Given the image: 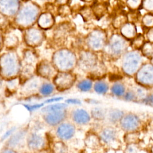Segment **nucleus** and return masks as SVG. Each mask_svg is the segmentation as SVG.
Segmentation results:
<instances>
[{
    "instance_id": "obj_13",
    "label": "nucleus",
    "mask_w": 153,
    "mask_h": 153,
    "mask_svg": "<svg viewBox=\"0 0 153 153\" xmlns=\"http://www.w3.org/2000/svg\"><path fill=\"white\" fill-rule=\"evenodd\" d=\"M56 136L63 141L71 139L76 133V126L72 121H64L56 126Z\"/></svg>"
},
{
    "instance_id": "obj_30",
    "label": "nucleus",
    "mask_w": 153,
    "mask_h": 153,
    "mask_svg": "<svg viewBox=\"0 0 153 153\" xmlns=\"http://www.w3.org/2000/svg\"><path fill=\"white\" fill-rule=\"evenodd\" d=\"M68 104L66 103H56L48 105L45 106H42L41 108V112L42 113L48 112L51 111H57V110H61L67 109Z\"/></svg>"
},
{
    "instance_id": "obj_19",
    "label": "nucleus",
    "mask_w": 153,
    "mask_h": 153,
    "mask_svg": "<svg viewBox=\"0 0 153 153\" xmlns=\"http://www.w3.org/2000/svg\"><path fill=\"white\" fill-rule=\"evenodd\" d=\"M120 34L126 40L130 42L137 35V29L134 22L128 21L120 28Z\"/></svg>"
},
{
    "instance_id": "obj_39",
    "label": "nucleus",
    "mask_w": 153,
    "mask_h": 153,
    "mask_svg": "<svg viewBox=\"0 0 153 153\" xmlns=\"http://www.w3.org/2000/svg\"><path fill=\"white\" fill-rule=\"evenodd\" d=\"M58 11L60 15L65 17L70 15L71 14L72 10L68 4H65L63 5H59Z\"/></svg>"
},
{
    "instance_id": "obj_3",
    "label": "nucleus",
    "mask_w": 153,
    "mask_h": 153,
    "mask_svg": "<svg viewBox=\"0 0 153 153\" xmlns=\"http://www.w3.org/2000/svg\"><path fill=\"white\" fill-rule=\"evenodd\" d=\"M130 42L120 33H113L108 38L106 44L103 51L111 59H118L128 50Z\"/></svg>"
},
{
    "instance_id": "obj_15",
    "label": "nucleus",
    "mask_w": 153,
    "mask_h": 153,
    "mask_svg": "<svg viewBox=\"0 0 153 153\" xmlns=\"http://www.w3.org/2000/svg\"><path fill=\"white\" fill-rule=\"evenodd\" d=\"M46 142V139L42 134L36 132L30 133L27 139L28 148L33 151H41L45 149Z\"/></svg>"
},
{
    "instance_id": "obj_8",
    "label": "nucleus",
    "mask_w": 153,
    "mask_h": 153,
    "mask_svg": "<svg viewBox=\"0 0 153 153\" xmlns=\"http://www.w3.org/2000/svg\"><path fill=\"white\" fill-rule=\"evenodd\" d=\"M76 76L73 72H58L52 79L55 89L63 92L71 89L75 84Z\"/></svg>"
},
{
    "instance_id": "obj_24",
    "label": "nucleus",
    "mask_w": 153,
    "mask_h": 153,
    "mask_svg": "<svg viewBox=\"0 0 153 153\" xmlns=\"http://www.w3.org/2000/svg\"><path fill=\"white\" fill-rule=\"evenodd\" d=\"M94 91L99 94H105L109 90V86L107 82L102 79H98L93 85Z\"/></svg>"
},
{
    "instance_id": "obj_18",
    "label": "nucleus",
    "mask_w": 153,
    "mask_h": 153,
    "mask_svg": "<svg viewBox=\"0 0 153 153\" xmlns=\"http://www.w3.org/2000/svg\"><path fill=\"white\" fill-rule=\"evenodd\" d=\"M84 145L91 150H98L102 146V142L99 134L92 131L86 133L84 139Z\"/></svg>"
},
{
    "instance_id": "obj_9",
    "label": "nucleus",
    "mask_w": 153,
    "mask_h": 153,
    "mask_svg": "<svg viewBox=\"0 0 153 153\" xmlns=\"http://www.w3.org/2000/svg\"><path fill=\"white\" fill-rule=\"evenodd\" d=\"M121 129L125 133L139 131L142 126L140 117L133 112L124 113L118 123Z\"/></svg>"
},
{
    "instance_id": "obj_6",
    "label": "nucleus",
    "mask_w": 153,
    "mask_h": 153,
    "mask_svg": "<svg viewBox=\"0 0 153 153\" xmlns=\"http://www.w3.org/2000/svg\"><path fill=\"white\" fill-rule=\"evenodd\" d=\"M77 56V66L88 74L93 72L100 63L97 53L88 49L81 50Z\"/></svg>"
},
{
    "instance_id": "obj_22",
    "label": "nucleus",
    "mask_w": 153,
    "mask_h": 153,
    "mask_svg": "<svg viewBox=\"0 0 153 153\" xmlns=\"http://www.w3.org/2000/svg\"><path fill=\"white\" fill-rule=\"evenodd\" d=\"M106 109L100 106H96L91 109L90 114L91 118L94 120L97 121H102L106 120Z\"/></svg>"
},
{
    "instance_id": "obj_26",
    "label": "nucleus",
    "mask_w": 153,
    "mask_h": 153,
    "mask_svg": "<svg viewBox=\"0 0 153 153\" xmlns=\"http://www.w3.org/2000/svg\"><path fill=\"white\" fill-rule=\"evenodd\" d=\"M139 51L143 57L152 60L153 57V42L145 41Z\"/></svg>"
},
{
    "instance_id": "obj_20",
    "label": "nucleus",
    "mask_w": 153,
    "mask_h": 153,
    "mask_svg": "<svg viewBox=\"0 0 153 153\" xmlns=\"http://www.w3.org/2000/svg\"><path fill=\"white\" fill-rule=\"evenodd\" d=\"M124 113L118 108H111L107 110L106 119L111 125H116L119 123Z\"/></svg>"
},
{
    "instance_id": "obj_10",
    "label": "nucleus",
    "mask_w": 153,
    "mask_h": 153,
    "mask_svg": "<svg viewBox=\"0 0 153 153\" xmlns=\"http://www.w3.org/2000/svg\"><path fill=\"white\" fill-rule=\"evenodd\" d=\"M46 38L45 31L41 29L35 27L28 28L25 35V39L27 45L32 48L41 46Z\"/></svg>"
},
{
    "instance_id": "obj_53",
    "label": "nucleus",
    "mask_w": 153,
    "mask_h": 153,
    "mask_svg": "<svg viewBox=\"0 0 153 153\" xmlns=\"http://www.w3.org/2000/svg\"><path fill=\"white\" fill-rule=\"evenodd\" d=\"M81 1L84 2H86V3H90V2H94L95 0H81Z\"/></svg>"
},
{
    "instance_id": "obj_42",
    "label": "nucleus",
    "mask_w": 153,
    "mask_h": 153,
    "mask_svg": "<svg viewBox=\"0 0 153 153\" xmlns=\"http://www.w3.org/2000/svg\"><path fill=\"white\" fill-rule=\"evenodd\" d=\"M141 9H143L147 12L153 11V0H143Z\"/></svg>"
},
{
    "instance_id": "obj_44",
    "label": "nucleus",
    "mask_w": 153,
    "mask_h": 153,
    "mask_svg": "<svg viewBox=\"0 0 153 153\" xmlns=\"http://www.w3.org/2000/svg\"><path fill=\"white\" fill-rule=\"evenodd\" d=\"M145 38H146V41L153 42V27L146 29V31L145 32Z\"/></svg>"
},
{
    "instance_id": "obj_5",
    "label": "nucleus",
    "mask_w": 153,
    "mask_h": 153,
    "mask_svg": "<svg viewBox=\"0 0 153 153\" xmlns=\"http://www.w3.org/2000/svg\"><path fill=\"white\" fill-rule=\"evenodd\" d=\"M41 8L33 2H27L20 10L17 16V22L23 27H30L36 23Z\"/></svg>"
},
{
    "instance_id": "obj_50",
    "label": "nucleus",
    "mask_w": 153,
    "mask_h": 153,
    "mask_svg": "<svg viewBox=\"0 0 153 153\" xmlns=\"http://www.w3.org/2000/svg\"><path fill=\"white\" fill-rule=\"evenodd\" d=\"M70 0H55L56 4L59 5H63L65 4H68Z\"/></svg>"
},
{
    "instance_id": "obj_11",
    "label": "nucleus",
    "mask_w": 153,
    "mask_h": 153,
    "mask_svg": "<svg viewBox=\"0 0 153 153\" xmlns=\"http://www.w3.org/2000/svg\"><path fill=\"white\" fill-rule=\"evenodd\" d=\"M102 143H103L116 150V147L118 146V133L115 127L113 126H108L103 127L99 134Z\"/></svg>"
},
{
    "instance_id": "obj_32",
    "label": "nucleus",
    "mask_w": 153,
    "mask_h": 153,
    "mask_svg": "<svg viewBox=\"0 0 153 153\" xmlns=\"http://www.w3.org/2000/svg\"><path fill=\"white\" fill-rule=\"evenodd\" d=\"M146 39L144 34L137 33L136 37L130 42V46L133 48V50H140L141 47L145 42Z\"/></svg>"
},
{
    "instance_id": "obj_35",
    "label": "nucleus",
    "mask_w": 153,
    "mask_h": 153,
    "mask_svg": "<svg viewBox=\"0 0 153 153\" xmlns=\"http://www.w3.org/2000/svg\"><path fill=\"white\" fill-rule=\"evenodd\" d=\"M143 0H126V5L128 10L131 12H136L142 8Z\"/></svg>"
},
{
    "instance_id": "obj_23",
    "label": "nucleus",
    "mask_w": 153,
    "mask_h": 153,
    "mask_svg": "<svg viewBox=\"0 0 153 153\" xmlns=\"http://www.w3.org/2000/svg\"><path fill=\"white\" fill-rule=\"evenodd\" d=\"M55 90L56 89L53 82L48 81L42 82L39 88L38 93L41 96L47 97L51 95Z\"/></svg>"
},
{
    "instance_id": "obj_54",
    "label": "nucleus",
    "mask_w": 153,
    "mask_h": 153,
    "mask_svg": "<svg viewBox=\"0 0 153 153\" xmlns=\"http://www.w3.org/2000/svg\"><path fill=\"white\" fill-rule=\"evenodd\" d=\"M23 1H29V0H23Z\"/></svg>"
},
{
    "instance_id": "obj_4",
    "label": "nucleus",
    "mask_w": 153,
    "mask_h": 153,
    "mask_svg": "<svg viewBox=\"0 0 153 153\" xmlns=\"http://www.w3.org/2000/svg\"><path fill=\"white\" fill-rule=\"evenodd\" d=\"M108 38V35L104 29L95 28L87 35L85 44L88 50L97 53L103 51Z\"/></svg>"
},
{
    "instance_id": "obj_43",
    "label": "nucleus",
    "mask_w": 153,
    "mask_h": 153,
    "mask_svg": "<svg viewBox=\"0 0 153 153\" xmlns=\"http://www.w3.org/2000/svg\"><path fill=\"white\" fill-rule=\"evenodd\" d=\"M23 106L25 107L26 109H27L29 111H34L36 109H38L40 108H42L44 106V103H38V104H34V105H23Z\"/></svg>"
},
{
    "instance_id": "obj_27",
    "label": "nucleus",
    "mask_w": 153,
    "mask_h": 153,
    "mask_svg": "<svg viewBox=\"0 0 153 153\" xmlns=\"http://www.w3.org/2000/svg\"><path fill=\"white\" fill-rule=\"evenodd\" d=\"M51 153H69V148L65 141L59 140L52 143Z\"/></svg>"
},
{
    "instance_id": "obj_14",
    "label": "nucleus",
    "mask_w": 153,
    "mask_h": 153,
    "mask_svg": "<svg viewBox=\"0 0 153 153\" xmlns=\"http://www.w3.org/2000/svg\"><path fill=\"white\" fill-rule=\"evenodd\" d=\"M43 114L42 118L44 122L49 126L56 127L66 120L68 117V110L67 109H65Z\"/></svg>"
},
{
    "instance_id": "obj_21",
    "label": "nucleus",
    "mask_w": 153,
    "mask_h": 153,
    "mask_svg": "<svg viewBox=\"0 0 153 153\" xmlns=\"http://www.w3.org/2000/svg\"><path fill=\"white\" fill-rule=\"evenodd\" d=\"M42 79L39 76L33 77L32 76L30 79H27L25 84V90L30 93H35V91L38 92L39 88L42 83Z\"/></svg>"
},
{
    "instance_id": "obj_52",
    "label": "nucleus",
    "mask_w": 153,
    "mask_h": 153,
    "mask_svg": "<svg viewBox=\"0 0 153 153\" xmlns=\"http://www.w3.org/2000/svg\"><path fill=\"white\" fill-rule=\"evenodd\" d=\"M2 153H16V152L13 151H11V150H7V151H5L4 152H3Z\"/></svg>"
},
{
    "instance_id": "obj_40",
    "label": "nucleus",
    "mask_w": 153,
    "mask_h": 153,
    "mask_svg": "<svg viewBox=\"0 0 153 153\" xmlns=\"http://www.w3.org/2000/svg\"><path fill=\"white\" fill-rule=\"evenodd\" d=\"M124 100L129 102H136V97L135 95V93L133 91V90L129 89V90H126L123 97Z\"/></svg>"
},
{
    "instance_id": "obj_51",
    "label": "nucleus",
    "mask_w": 153,
    "mask_h": 153,
    "mask_svg": "<svg viewBox=\"0 0 153 153\" xmlns=\"http://www.w3.org/2000/svg\"><path fill=\"white\" fill-rule=\"evenodd\" d=\"M115 149H113V148H109L106 151V152L105 151L104 153H115Z\"/></svg>"
},
{
    "instance_id": "obj_12",
    "label": "nucleus",
    "mask_w": 153,
    "mask_h": 153,
    "mask_svg": "<svg viewBox=\"0 0 153 153\" xmlns=\"http://www.w3.org/2000/svg\"><path fill=\"white\" fill-rule=\"evenodd\" d=\"M58 71L51 61L42 60L38 62L35 67V73L37 76L46 80H52Z\"/></svg>"
},
{
    "instance_id": "obj_33",
    "label": "nucleus",
    "mask_w": 153,
    "mask_h": 153,
    "mask_svg": "<svg viewBox=\"0 0 153 153\" xmlns=\"http://www.w3.org/2000/svg\"><path fill=\"white\" fill-rule=\"evenodd\" d=\"M140 133L139 131L125 133L124 135V142L126 144L138 143L139 142Z\"/></svg>"
},
{
    "instance_id": "obj_37",
    "label": "nucleus",
    "mask_w": 153,
    "mask_h": 153,
    "mask_svg": "<svg viewBox=\"0 0 153 153\" xmlns=\"http://www.w3.org/2000/svg\"><path fill=\"white\" fill-rule=\"evenodd\" d=\"M26 134V131H20L14 134L10 141L11 145H17L21 140L24 138Z\"/></svg>"
},
{
    "instance_id": "obj_36",
    "label": "nucleus",
    "mask_w": 153,
    "mask_h": 153,
    "mask_svg": "<svg viewBox=\"0 0 153 153\" xmlns=\"http://www.w3.org/2000/svg\"><path fill=\"white\" fill-rule=\"evenodd\" d=\"M91 9H92L93 15L97 18H101L102 16H103L106 14V12L107 11V8L106 5L103 4H96Z\"/></svg>"
},
{
    "instance_id": "obj_16",
    "label": "nucleus",
    "mask_w": 153,
    "mask_h": 153,
    "mask_svg": "<svg viewBox=\"0 0 153 153\" xmlns=\"http://www.w3.org/2000/svg\"><path fill=\"white\" fill-rule=\"evenodd\" d=\"M38 27L46 31L52 29L56 24V19L54 14L50 11L41 12L38 16L36 22Z\"/></svg>"
},
{
    "instance_id": "obj_47",
    "label": "nucleus",
    "mask_w": 153,
    "mask_h": 153,
    "mask_svg": "<svg viewBox=\"0 0 153 153\" xmlns=\"http://www.w3.org/2000/svg\"><path fill=\"white\" fill-rule=\"evenodd\" d=\"M32 2L41 8L47 4L48 0H33Z\"/></svg>"
},
{
    "instance_id": "obj_17",
    "label": "nucleus",
    "mask_w": 153,
    "mask_h": 153,
    "mask_svg": "<svg viewBox=\"0 0 153 153\" xmlns=\"http://www.w3.org/2000/svg\"><path fill=\"white\" fill-rule=\"evenodd\" d=\"M72 122L78 126H87L91 120L90 114L84 109L75 108L71 112Z\"/></svg>"
},
{
    "instance_id": "obj_38",
    "label": "nucleus",
    "mask_w": 153,
    "mask_h": 153,
    "mask_svg": "<svg viewBox=\"0 0 153 153\" xmlns=\"http://www.w3.org/2000/svg\"><path fill=\"white\" fill-rule=\"evenodd\" d=\"M138 143H128L126 144L123 153H137L139 151Z\"/></svg>"
},
{
    "instance_id": "obj_34",
    "label": "nucleus",
    "mask_w": 153,
    "mask_h": 153,
    "mask_svg": "<svg viewBox=\"0 0 153 153\" xmlns=\"http://www.w3.org/2000/svg\"><path fill=\"white\" fill-rule=\"evenodd\" d=\"M141 24L146 29L153 27V13L147 12L141 19Z\"/></svg>"
},
{
    "instance_id": "obj_46",
    "label": "nucleus",
    "mask_w": 153,
    "mask_h": 153,
    "mask_svg": "<svg viewBox=\"0 0 153 153\" xmlns=\"http://www.w3.org/2000/svg\"><path fill=\"white\" fill-rule=\"evenodd\" d=\"M65 103L66 104H72V105H81V102L78 99H75V98H71V99H68L65 100Z\"/></svg>"
},
{
    "instance_id": "obj_1",
    "label": "nucleus",
    "mask_w": 153,
    "mask_h": 153,
    "mask_svg": "<svg viewBox=\"0 0 153 153\" xmlns=\"http://www.w3.org/2000/svg\"><path fill=\"white\" fill-rule=\"evenodd\" d=\"M51 62L58 72H73L78 65V56L71 49L63 47L53 53Z\"/></svg>"
},
{
    "instance_id": "obj_2",
    "label": "nucleus",
    "mask_w": 153,
    "mask_h": 153,
    "mask_svg": "<svg viewBox=\"0 0 153 153\" xmlns=\"http://www.w3.org/2000/svg\"><path fill=\"white\" fill-rule=\"evenodd\" d=\"M121 58V69L125 75L129 77H134L138 69L144 63V57L139 50H127Z\"/></svg>"
},
{
    "instance_id": "obj_28",
    "label": "nucleus",
    "mask_w": 153,
    "mask_h": 153,
    "mask_svg": "<svg viewBox=\"0 0 153 153\" xmlns=\"http://www.w3.org/2000/svg\"><path fill=\"white\" fill-rule=\"evenodd\" d=\"M128 17L127 14L123 13L117 14L112 19V25L115 29H120V28L127 22H128Z\"/></svg>"
},
{
    "instance_id": "obj_31",
    "label": "nucleus",
    "mask_w": 153,
    "mask_h": 153,
    "mask_svg": "<svg viewBox=\"0 0 153 153\" xmlns=\"http://www.w3.org/2000/svg\"><path fill=\"white\" fill-rule=\"evenodd\" d=\"M132 89L133 90V91L135 93L137 101L142 102V100L149 94L148 93L149 89H148L143 86H141L140 85H138V84Z\"/></svg>"
},
{
    "instance_id": "obj_48",
    "label": "nucleus",
    "mask_w": 153,
    "mask_h": 153,
    "mask_svg": "<svg viewBox=\"0 0 153 153\" xmlns=\"http://www.w3.org/2000/svg\"><path fill=\"white\" fill-rule=\"evenodd\" d=\"M63 99V97H54L53 98H50L47 99L44 103H56V102H59L60 100Z\"/></svg>"
},
{
    "instance_id": "obj_49",
    "label": "nucleus",
    "mask_w": 153,
    "mask_h": 153,
    "mask_svg": "<svg viewBox=\"0 0 153 153\" xmlns=\"http://www.w3.org/2000/svg\"><path fill=\"white\" fill-rule=\"evenodd\" d=\"M15 127H13V128H10V130H7L6 132H5V133L2 136V140H4V139H5L7 137H8V136H10L11 134V133L15 130Z\"/></svg>"
},
{
    "instance_id": "obj_7",
    "label": "nucleus",
    "mask_w": 153,
    "mask_h": 153,
    "mask_svg": "<svg viewBox=\"0 0 153 153\" xmlns=\"http://www.w3.org/2000/svg\"><path fill=\"white\" fill-rule=\"evenodd\" d=\"M137 84L148 89L153 87V65L151 62L143 63L134 76Z\"/></svg>"
},
{
    "instance_id": "obj_41",
    "label": "nucleus",
    "mask_w": 153,
    "mask_h": 153,
    "mask_svg": "<svg viewBox=\"0 0 153 153\" xmlns=\"http://www.w3.org/2000/svg\"><path fill=\"white\" fill-rule=\"evenodd\" d=\"M26 61L27 63V65H32L34 63H37V56L32 51H29L26 56Z\"/></svg>"
},
{
    "instance_id": "obj_29",
    "label": "nucleus",
    "mask_w": 153,
    "mask_h": 153,
    "mask_svg": "<svg viewBox=\"0 0 153 153\" xmlns=\"http://www.w3.org/2000/svg\"><path fill=\"white\" fill-rule=\"evenodd\" d=\"M93 82L92 79L90 78H85L81 79L76 84L77 88L82 92H88L93 88Z\"/></svg>"
},
{
    "instance_id": "obj_25",
    "label": "nucleus",
    "mask_w": 153,
    "mask_h": 153,
    "mask_svg": "<svg viewBox=\"0 0 153 153\" xmlns=\"http://www.w3.org/2000/svg\"><path fill=\"white\" fill-rule=\"evenodd\" d=\"M111 93L114 96L117 97H123L126 91L125 85L121 82H115L110 88Z\"/></svg>"
},
{
    "instance_id": "obj_45",
    "label": "nucleus",
    "mask_w": 153,
    "mask_h": 153,
    "mask_svg": "<svg viewBox=\"0 0 153 153\" xmlns=\"http://www.w3.org/2000/svg\"><path fill=\"white\" fill-rule=\"evenodd\" d=\"M153 96H152V93H149L147 96L142 100V102L148 105H149V106H152V104H153Z\"/></svg>"
}]
</instances>
